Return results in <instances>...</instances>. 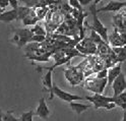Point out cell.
<instances>
[{"label": "cell", "instance_id": "cell-1", "mask_svg": "<svg viewBox=\"0 0 126 121\" xmlns=\"http://www.w3.org/2000/svg\"><path fill=\"white\" fill-rule=\"evenodd\" d=\"M94 4H93L92 6H91V8H90V10H91V13H92V15H93V26H91V27H89L92 31H94V33H97L100 37H101V39L103 38V40L105 42H108L109 41V38H108V29L102 23L101 21H100V19L98 18V13H97V7H96V5H97V3H98V1H94Z\"/></svg>", "mask_w": 126, "mask_h": 121}, {"label": "cell", "instance_id": "cell-2", "mask_svg": "<svg viewBox=\"0 0 126 121\" xmlns=\"http://www.w3.org/2000/svg\"><path fill=\"white\" fill-rule=\"evenodd\" d=\"M84 99L92 102L94 109L105 108L107 110H112L116 107L113 97H106L103 94H94L92 97H84Z\"/></svg>", "mask_w": 126, "mask_h": 121}, {"label": "cell", "instance_id": "cell-3", "mask_svg": "<svg viewBox=\"0 0 126 121\" xmlns=\"http://www.w3.org/2000/svg\"><path fill=\"white\" fill-rule=\"evenodd\" d=\"M34 35L32 34L30 29H16L14 30V38L11 40L13 43L17 45L18 48H21L28 43H31V39Z\"/></svg>", "mask_w": 126, "mask_h": 121}, {"label": "cell", "instance_id": "cell-4", "mask_svg": "<svg viewBox=\"0 0 126 121\" xmlns=\"http://www.w3.org/2000/svg\"><path fill=\"white\" fill-rule=\"evenodd\" d=\"M53 95L58 97V98L61 99L62 101L68 102V103H71L73 101H82V100H85L84 97L73 95V94H70L68 92H65V91L61 90V88L57 85H55V84H53Z\"/></svg>", "mask_w": 126, "mask_h": 121}, {"label": "cell", "instance_id": "cell-5", "mask_svg": "<svg viewBox=\"0 0 126 121\" xmlns=\"http://www.w3.org/2000/svg\"><path fill=\"white\" fill-rule=\"evenodd\" d=\"M112 88H113V98H116L120 94H122L123 92H125L126 90V79L123 73H120L118 75V77L113 82L112 84Z\"/></svg>", "mask_w": 126, "mask_h": 121}, {"label": "cell", "instance_id": "cell-6", "mask_svg": "<svg viewBox=\"0 0 126 121\" xmlns=\"http://www.w3.org/2000/svg\"><path fill=\"white\" fill-rule=\"evenodd\" d=\"M122 7H124V1H115V0H111V1H109L105 6L97 9V13L116 12V11H119Z\"/></svg>", "mask_w": 126, "mask_h": 121}, {"label": "cell", "instance_id": "cell-7", "mask_svg": "<svg viewBox=\"0 0 126 121\" xmlns=\"http://www.w3.org/2000/svg\"><path fill=\"white\" fill-rule=\"evenodd\" d=\"M50 109L47 106L45 98H41L39 100V105L36 109V111L34 112V115H37L39 117H41L43 119H48L50 116Z\"/></svg>", "mask_w": 126, "mask_h": 121}, {"label": "cell", "instance_id": "cell-8", "mask_svg": "<svg viewBox=\"0 0 126 121\" xmlns=\"http://www.w3.org/2000/svg\"><path fill=\"white\" fill-rule=\"evenodd\" d=\"M42 83L43 86H45L46 90H48V92L50 93V100L53 99V83H52V70H48V72L43 76L42 78Z\"/></svg>", "mask_w": 126, "mask_h": 121}, {"label": "cell", "instance_id": "cell-9", "mask_svg": "<svg viewBox=\"0 0 126 121\" xmlns=\"http://www.w3.org/2000/svg\"><path fill=\"white\" fill-rule=\"evenodd\" d=\"M121 73V63H119L118 65L110 68L108 70V74H107V84L110 86L112 85L114 80L118 77V75H119Z\"/></svg>", "mask_w": 126, "mask_h": 121}, {"label": "cell", "instance_id": "cell-10", "mask_svg": "<svg viewBox=\"0 0 126 121\" xmlns=\"http://www.w3.org/2000/svg\"><path fill=\"white\" fill-rule=\"evenodd\" d=\"M13 20H17V13L16 10H5L0 14V21L3 22H11Z\"/></svg>", "mask_w": 126, "mask_h": 121}, {"label": "cell", "instance_id": "cell-11", "mask_svg": "<svg viewBox=\"0 0 126 121\" xmlns=\"http://www.w3.org/2000/svg\"><path fill=\"white\" fill-rule=\"evenodd\" d=\"M70 108L72 109V111H74L77 115H80L82 112L86 111L88 109L91 108V105H85V104H81V103H77V102H71L69 103Z\"/></svg>", "mask_w": 126, "mask_h": 121}, {"label": "cell", "instance_id": "cell-12", "mask_svg": "<svg viewBox=\"0 0 126 121\" xmlns=\"http://www.w3.org/2000/svg\"><path fill=\"white\" fill-rule=\"evenodd\" d=\"M38 20H39V18L37 17L36 12L34 10H32L28 17L22 19V22L25 26H35Z\"/></svg>", "mask_w": 126, "mask_h": 121}, {"label": "cell", "instance_id": "cell-13", "mask_svg": "<svg viewBox=\"0 0 126 121\" xmlns=\"http://www.w3.org/2000/svg\"><path fill=\"white\" fill-rule=\"evenodd\" d=\"M114 103L116 106L121 107L124 111H126V92H123L118 97L114 98Z\"/></svg>", "mask_w": 126, "mask_h": 121}, {"label": "cell", "instance_id": "cell-14", "mask_svg": "<svg viewBox=\"0 0 126 121\" xmlns=\"http://www.w3.org/2000/svg\"><path fill=\"white\" fill-rule=\"evenodd\" d=\"M32 9L29 8V7L27 6H18L17 7V9H16V13H17V20L19 19H23V18H26L28 15L31 13Z\"/></svg>", "mask_w": 126, "mask_h": 121}, {"label": "cell", "instance_id": "cell-15", "mask_svg": "<svg viewBox=\"0 0 126 121\" xmlns=\"http://www.w3.org/2000/svg\"><path fill=\"white\" fill-rule=\"evenodd\" d=\"M114 52L117 54V60L118 61H124L126 60V47H119V48H113Z\"/></svg>", "mask_w": 126, "mask_h": 121}, {"label": "cell", "instance_id": "cell-16", "mask_svg": "<svg viewBox=\"0 0 126 121\" xmlns=\"http://www.w3.org/2000/svg\"><path fill=\"white\" fill-rule=\"evenodd\" d=\"M31 32H32V34L35 35V36H46L45 30L42 27L38 26V25H35L34 28L31 30Z\"/></svg>", "mask_w": 126, "mask_h": 121}, {"label": "cell", "instance_id": "cell-17", "mask_svg": "<svg viewBox=\"0 0 126 121\" xmlns=\"http://www.w3.org/2000/svg\"><path fill=\"white\" fill-rule=\"evenodd\" d=\"M33 117H34V111L31 110V111L22 113L18 120L19 121H33Z\"/></svg>", "mask_w": 126, "mask_h": 121}, {"label": "cell", "instance_id": "cell-18", "mask_svg": "<svg viewBox=\"0 0 126 121\" xmlns=\"http://www.w3.org/2000/svg\"><path fill=\"white\" fill-rule=\"evenodd\" d=\"M2 121H19V120L13 116L11 111H8L5 114H2Z\"/></svg>", "mask_w": 126, "mask_h": 121}, {"label": "cell", "instance_id": "cell-19", "mask_svg": "<svg viewBox=\"0 0 126 121\" xmlns=\"http://www.w3.org/2000/svg\"><path fill=\"white\" fill-rule=\"evenodd\" d=\"M68 3H69L70 6L74 7L75 9H78V11H79V12L82 11V9H81V5L79 4V2H78V0H69Z\"/></svg>", "mask_w": 126, "mask_h": 121}, {"label": "cell", "instance_id": "cell-20", "mask_svg": "<svg viewBox=\"0 0 126 121\" xmlns=\"http://www.w3.org/2000/svg\"><path fill=\"white\" fill-rule=\"evenodd\" d=\"M45 40V36H33L32 37V39H31V43H33V42H35L36 44H38V43H41V42H43Z\"/></svg>", "mask_w": 126, "mask_h": 121}, {"label": "cell", "instance_id": "cell-21", "mask_svg": "<svg viewBox=\"0 0 126 121\" xmlns=\"http://www.w3.org/2000/svg\"><path fill=\"white\" fill-rule=\"evenodd\" d=\"M107 74H108V70H107V69H104L103 71H100L99 73H98L97 78H98V79H104V78H107Z\"/></svg>", "mask_w": 126, "mask_h": 121}, {"label": "cell", "instance_id": "cell-22", "mask_svg": "<svg viewBox=\"0 0 126 121\" xmlns=\"http://www.w3.org/2000/svg\"><path fill=\"white\" fill-rule=\"evenodd\" d=\"M9 5L12 7L13 10H16L18 7V1L17 0H9Z\"/></svg>", "mask_w": 126, "mask_h": 121}, {"label": "cell", "instance_id": "cell-23", "mask_svg": "<svg viewBox=\"0 0 126 121\" xmlns=\"http://www.w3.org/2000/svg\"><path fill=\"white\" fill-rule=\"evenodd\" d=\"M9 5V0H0V8L4 9Z\"/></svg>", "mask_w": 126, "mask_h": 121}, {"label": "cell", "instance_id": "cell-24", "mask_svg": "<svg viewBox=\"0 0 126 121\" xmlns=\"http://www.w3.org/2000/svg\"><path fill=\"white\" fill-rule=\"evenodd\" d=\"M93 1V0H78V2H79V4L82 6V5H88L89 3H91Z\"/></svg>", "mask_w": 126, "mask_h": 121}, {"label": "cell", "instance_id": "cell-25", "mask_svg": "<svg viewBox=\"0 0 126 121\" xmlns=\"http://www.w3.org/2000/svg\"><path fill=\"white\" fill-rule=\"evenodd\" d=\"M122 121H126V111H124V113H123V119H122Z\"/></svg>", "mask_w": 126, "mask_h": 121}, {"label": "cell", "instance_id": "cell-26", "mask_svg": "<svg viewBox=\"0 0 126 121\" xmlns=\"http://www.w3.org/2000/svg\"><path fill=\"white\" fill-rule=\"evenodd\" d=\"M0 121H2V112L0 110Z\"/></svg>", "mask_w": 126, "mask_h": 121}, {"label": "cell", "instance_id": "cell-27", "mask_svg": "<svg viewBox=\"0 0 126 121\" xmlns=\"http://www.w3.org/2000/svg\"><path fill=\"white\" fill-rule=\"evenodd\" d=\"M3 12V9H1V8H0V14H1Z\"/></svg>", "mask_w": 126, "mask_h": 121}, {"label": "cell", "instance_id": "cell-28", "mask_svg": "<svg viewBox=\"0 0 126 121\" xmlns=\"http://www.w3.org/2000/svg\"><path fill=\"white\" fill-rule=\"evenodd\" d=\"M124 7H126V1H124Z\"/></svg>", "mask_w": 126, "mask_h": 121}]
</instances>
